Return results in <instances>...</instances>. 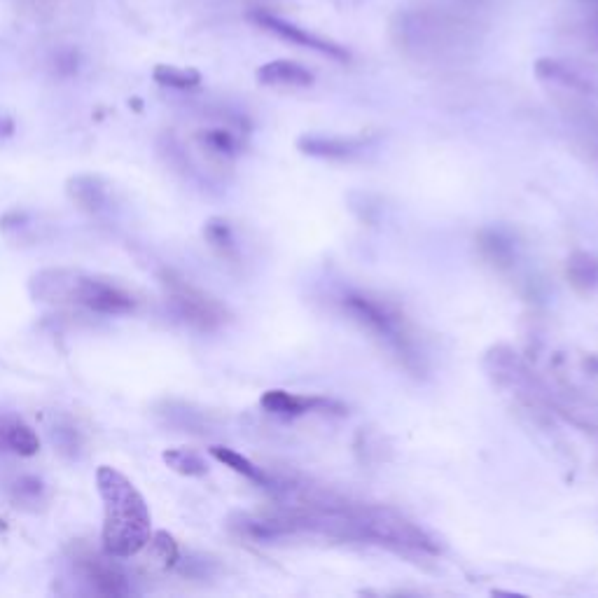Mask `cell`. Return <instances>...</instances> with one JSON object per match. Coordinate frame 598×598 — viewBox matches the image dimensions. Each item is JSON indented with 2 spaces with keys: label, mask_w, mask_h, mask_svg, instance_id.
Returning a JSON list of instances; mask_svg holds the SVG:
<instances>
[{
  "label": "cell",
  "mask_w": 598,
  "mask_h": 598,
  "mask_svg": "<svg viewBox=\"0 0 598 598\" xmlns=\"http://www.w3.org/2000/svg\"><path fill=\"white\" fill-rule=\"evenodd\" d=\"M68 197L87 213H101L108 208V190L96 176H75L68 180Z\"/></svg>",
  "instance_id": "8fae6325"
},
{
  "label": "cell",
  "mask_w": 598,
  "mask_h": 598,
  "mask_svg": "<svg viewBox=\"0 0 598 598\" xmlns=\"http://www.w3.org/2000/svg\"><path fill=\"white\" fill-rule=\"evenodd\" d=\"M96 486L103 500V552L115 559H131L150 542L152 519L148 503L141 491L110 465L96 470Z\"/></svg>",
  "instance_id": "6da1fadb"
},
{
  "label": "cell",
  "mask_w": 598,
  "mask_h": 598,
  "mask_svg": "<svg viewBox=\"0 0 598 598\" xmlns=\"http://www.w3.org/2000/svg\"><path fill=\"white\" fill-rule=\"evenodd\" d=\"M150 549H152V556L162 563L164 568H173L178 566L180 561V547L173 535H169L166 531H157L155 535H150Z\"/></svg>",
  "instance_id": "ffe728a7"
},
{
  "label": "cell",
  "mask_w": 598,
  "mask_h": 598,
  "mask_svg": "<svg viewBox=\"0 0 598 598\" xmlns=\"http://www.w3.org/2000/svg\"><path fill=\"white\" fill-rule=\"evenodd\" d=\"M566 278L580 295H591L598 288V257L587 250H577L566 262Z\"/></svg>",
  "instance_id": "7c38bea8"
},
{
  "label": "cell",
  "mask_w": 598,
  "mask_h": 598,
  "mask_svg": "<svg viewBox=\"0 0 598 598\" xmlns=\"http://www.w3.org/2000/svg\"><path fill=\"white\" fill-rule=\"evenodd\" d=\"M248 19L253 24L260 26L262 31H267V33H271V36L285 40V43H292L297 47H304V50L318 52V54H323V57L335 59V61H349L351 59V54H349V50H346V47L332 43V40H328V38L316 36V33H311L307 29H302V26L288 22V19L271 15V12H267V10L250 12Z\"/></svg>",
  "instance_id": "5b68a950"
},
{
  "label": "cell",
  "mask_w": 598,
  "mask_h": 598,
  "mask_svg": "<svg viewBox=\"0 0 598 598\" xmlns=\"http://www.w3.org/2000/svg\"><path fill=\"white\" fill-rule=\"evenodd\" d=\"M162 461L166 468L183 477H206L208 475V463L201 458L197 451L192 449H166L162 454Z\"/></svg>",
  "instance_id": "e0dca14e"
},
{
  "label": "cell",
  "mask_w": 598,
  "mask_h": 598,
  "mask_svg": "<svg viewBox=\"0 0 598 598\" xmlns=\"http://www.w3.org/2000/svg\"><path fill=\"white\" fill-rule=\"evenodd\" d=\"M204 239L220 257H236V236L232 222L225 218H211L204 225Z\"/></svg>",
  "instance_id": "9a60e30c"
},
{
  "label": "cell",
  "mask_w": 598,
  "mask_h": 598,
  "mask_svg": "<svg viewBox=\"0 0 598 598\" xmlns=\"http://www.w3.org/2000/svg\"><path fill=\"white\" fill-rule=\"evenodd\" d=\"M367 148L365 136H323L307 134L297 141V150L302 155L316 159H349Z\"/></svg>",
  "instance_id": "ba28073f"
},
{
  "label": "cell",
  "mask_w": 598,
  "mask_h": 598,
  "mask_svg": "<svg viewBox=\"0 0 598 598\" xmlns=\"http://www.w3.org/2000/svg\"><path fill=\"white\" fill-rule=\"evenodd\" d=\"M535 73H538L540 80L552 82V85L577 89V92H589V89H591V85L587 80H582L580 75H577L575 71H570L568 66L559 64V61L540 59L538 64H535Z\"/></svg>",
  "instance_id": "5bb4252c"
},
{
  "label": "cell",
  "mask_w": 598,
  "mask_h": 598,
  "mask_svg": "<svg viewBox=\"0 0 598 598\" xmlns=\"http://www.w3.org/2000/svg\"><path fill=\"white\" fill-rule=\"evenodd\" d=\"M31 295L57 307H82L94 314H131L138 299L110 278L89 276L75 269H43L31 278Z\"/></svg>",
  "instance_id": "7a4b0ae2"
},
{
  "label": "cell",
  "mask_w": 598,
  "mask_h": 598,
  "mask_svg": "<svg viewBox=\"0 0 598 598\" xmlns=\"http://www.w3.org/2000/svg\"><path fill=\"white\" fill-rule=\"evenodd\" d=\"M584 3H589V5H596V8H598V0H584Z\"/></svg>",
  "instance_id": "603a6c76"
},
{
  "label": "cell",
  "mask_w": 598,
  "mask_h": 598,
  "mask_svg": "<svg viewBox=\"0 0 598 598\" xmlns=\"http://www.w3.org/2000/svg\"><path fill=\"white\" fill-rule=\"evenodd\" d=\"M257 82L264 87H288V89H307L314 85V73L304 68L297 61L278 59L269 61L257 68Z\"/></svg>",
  "instance_id": "9c48e42d"
},
{
  "label": "cell",
  "mask_w": 598,
  "mask_h": 598,
  "mask_svg": "<svg viewBox=\"0 0 598 598\" xmlns=\"http://www.w3.org/2000/svg\"><path fill=\"white\" fill-rule=\"evenodd\" d=\"M3 528H5V524H3V521H0V531H3Z\"/></svg>",
  "instance_id": "cb8c5ba5"
},
{
  "label": "cell",
  "mask_w": 598,
  "mask_h": 598,
  "mask_svg": "<svg viewBox=\"0 0 598 598\" xmlns=\"http://www.w3.org/2000/svg\"><path fill=\"white\" fill-rule=\"evenodd\" d=\"M115 556L110 554H96L89 552V549H82V552L75 554V568L78 573L85 577V582L92 587L99 596H129L131 587L127 580V573L117 566L113 561Z\"/></svg>",
  "instance_id": "8992f818"
},
{
  "label": "cell",
  "mask_w": 598,
  "mask_h": 598,
  "mask_svg": "<svg viewBox=\"0 0 598 598\" xmlns=\"http://www.w3.org/2000/svg\"><path fill=\"white\" fill-rule=\"evenodd\" d=\"M260 407L264 412L283 416V419H292V416H302L309 412H323V414H346V407L339 405L335 400L316 398V395H297L274 388V391L262 393Z\"/></svg>",
  "instance_id": "52a82bcc"
},
{
  "label": "cell",
  "mask_w": 598,
  "mask_h": 598,
  "mask_svg": "<svg viewBox=\"0 0 598 598\" xmlns=\"http://www.w3.org/2000/svg\"><path fill=\"white\" fill-rule=\"evenodd\" d=\"M162 285L173 311H176L185 323H190L192 328L213 332L220 330L222 325L229 323V318H232L220 299L211 297L204 290L194 288L192 283H187L185 278L176 276L173 271H164Z\"/></svg>",
  "instance_id": "277c9868"
},
{
  "label": "cell",
  "mask_w": 598,
  "mask_h": 598,
  "mask_svg": "<svg viewBox=\"0 0 598 598\" xmlns=\"http://www.w3.org/2000/svg\"><path fill=\"white\" fill-rule=\"evenodd\" d=\"M197 138L208 152H213V155L218 157H236L243 150V141L234 134L232 129H222V127L204 129L199 131Z\"/></svg>",
  "instance_id": "2e32d148"
},
{
  "label": "cell",
  "mask_w": 598,
  "mask_h": 598,
  "mask_svg": "<svg viewBox=\"0 0 598 598\" xmlns=\"http://www.w3.org/2000/svg\"><path fill=\"white\" fill-rule=\"evenodd\" d=\"M12 129H15V122H12L5 113H0V134L8 136V134H12Z\"/></svg>",
  "instance_id": "7402d4cb"
},
{
  "label": "cell",
  "mask_w": 598,
  "mask_h": 598,
  "mask_svg": "<svg viewBox=\"0 0 598 598\" xmlns=\"http://www.w3.org/2000/svg\"><path fill=\"white\" fill-rule=\"evenodd\" d=\"M479 248H482L486 260H489L491 264H496L498 269L512 267L514 248H512V241L505 239L503 234L482 232V236H479Z\"/></svg>",
  "instance_id": "d6986e66"
},
{
  "label": "cell",
  "mask_w": 598,
  "mask_h": 598,
  "mask_svg": "<svg viewBox=\"0 0 598 598\" xmlns=\"http://www.w3.org/2000/svg\"><path fill=\"white\" fill-rule=\"evenodd\" d=\"M152 78H155L157 85L169 87V89H180V92H190V89H197L201 85V73L194 71V68H178V66L159 64L155 71H152Z\"/></svg>",
  "instance_id": "ac0fdd59"
},
{
  "label": "cell",
  "mask_w": 598,
  "mask_h": 598,
  "mask_svg": "<svg viewBox=\"0 0 598 598\" xmlns=\"http://www.w3.org/2000/svg\"><path fill=\"white\" fill-rule=\"evenodd\" d=\"M208 451H211V456L215 458V461L222 463L229 470H234L236 475L250 479V482L257 486H274V479H271L262 468H257L253 461H248L246 456L239 454V451L222 447V444H215V447H211Z\"/></svg>",
  "instance_id": "4fadbf2b"
},
{
  "label": "cell",
  "mask_w": 598,
  "mask_h": 598,
  "mask_svg": "<svg viewBox=\"0 0 598 598\" xmlns=\"http://www.w3.org/2000/svg\"><path fill=\"white\" fill-rule=\"evenodd\" d=\"M342 304L351 321L358 323L372 339H377L386 351H391L407 370L416 374L423 372L419 344H416L412 328L400 309H395L386 299L367 295V292H346Z\"/></svg>",
  "instance_id": "3957f363"
},
{
  "label": "cell",
  "mask_w": 598,
  "mask_h": 598,
  "mask_svg": "<svg viewBox=\"0 0 598 598\" xmlns=\"http://www.w3.org/2000/svg\"><path fill=\"white\" fill-rule=\"evenodd\" d=\"M43 493V482L36 477H22L12 486V498H15V503L24 507H36L43 503Z\"/></svg>",
  "instance_id": "44dd1931"
},
{
  "label": "cell",
  "mask_w": 598,
  "mask_h": 598,
  "mask_svg": "<svg viewBox=\"0 0 598 598\" xmlns=\"http://www.w3.org/2000/svg\"><path fill=\"white\" fill-rule=\"evenodd\" d=\"M0 447L15 451L19 456H36L40 451V440L22 419L0 416Z\"/></svg>",
  "instance_id": "30bf717a"
}]
</instances>
